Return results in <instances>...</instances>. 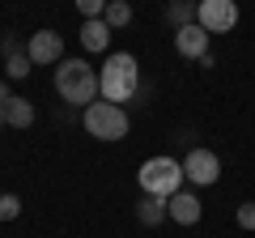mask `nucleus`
Returning a JSON list of instances; mask_svg holds the SVG:
<instances>
[{"mask_svg": "<svg viewBox=\"0 0 255 238\" xmlns=\"http://www.w3.org/2000/svg\"><path fill=\"white\" fill-rule=\"evenodd\" d=\"M55 94L73 107H90V102L102 98V81H98V68H90L85 60H60L55 68Z\"/></svg>", "mask_w": 255, "mask_h": 238, "instance_id": "1", "label": "nucleus"}, {"mask_svg": "<svg viewBox=\"0 0 255 238\" xmlns=\"http://www.w3.org/2000/svg\"><path fill=\"white\" fill-rule=\"evenodd\" d=\"M102 81V98L107 102H132L140 94V64H136V55H128V51H111L107 55V64H102L98 73Z\"/></svg>", "mask_w": 255, "mask_h": 238, "instance_id": "2", "label": "nucleus"}, {"mask_svg": "<svg viewBox=\"0 0 255 238\" xmlns=\"http://www.w3.org/2000/svg\"><path fill=\"white\" fill-rule=\"evenodd\" d=\"M187 179L183 174V166L174 162V157H149V162H140L136 170V183L145 196H162V200H170L174 192H179V183Z\"/></svg>", "mask_w": 255, "mask_h": 238, "instance_id": "3", "label": "nucleus"}, {"mask_svg": "<svg viewBox=\"0 0 255 238\" xmlns=\"http://www.w3.org/2000/svg\"><path fill=\"white\" fill-rule=\"evenodd\" d=\"M81 123H85V132H90L94 140H124L128 136V111L124 107H115V102H90L85 107V115H81Z\"/></svg>", "mask_w": 255, "mask_h": 238, "instance_id": "4", "label": "nucleus"}, {"mask_svg": "<svg viewBox=\"0 0 255 238\" xmlns=\"http://www.w3.org/2000/svg\"><path fill=\"white\" fill-rule=\"evenodd\" d=\"M196 21H200L209 34H226L238 26V4L234 0H200L196 4Z\"/></svg>", "mask_w": 255, "mask_h": 238, "instance_id": "5", "label": "nucleus"}, {"mask_svg": "<svg viewBox=\"0 0 255 238\" xmlns=\"http://www.w3.org/2000/svg\"><path fill=\"white\" fill-rule=\"evenodd\" d=\"M183 174H187V183H196V187H213L221 179V157L213 153V149H191V153L183 157Z\"/></svg>", "mask_w": 255, "mask_h": 238, "instance_id": "6", "label": "nucleus"}, {"mask_svg": "<svg viewBox=\"0 0 255 238\" xmlns=\"http://www.w3.org/2000/svg\"><path fill=\"white\" fill-rule=\"evenodd\" d=\"M209 43H213V34L200 26V21L174 30V51H179L183 60H200V55H209Z\"/></svg>", "mask_w": 255, "mask_h": 238, "instance_id": "7", "label": "nucleus"}, {"mask_svg": "<svg viewBox=\"0 0 255 238\" xmlns=\"http://www.w3.org/2000/svg\"><path fill=\"white\" fill-rule=\"evenodd\" d=\"M26 55L34 60V64H60L64 60V38L55 34V30H38V34H30Z\"/></svg>", "mask_w": 255, "mask_h": 238, "instance_id": "8", "label": "nucleus"}, {"mask_svg": "<svg viewBox=\"0 0 255 238\" xmlns=\"http://www.w3.org/2000/svg\"><path fill=\"white\" fill-rule=\"evenodd\" d=\"M166 209H170V221H179V226H196L204 213L200 196H191V192H174L170 200H166Z\"/></svg>", "mask_w": 255, "mask_h": 238, "instance_id": "9", "label": "nucleus"}, {"mask_svg": "<svg viewBox=\"0 0 255 238\" xmlns=\"http://www.w3.org/2000/svg\"><path fill=\"white\" fill-rule=\"evenodd\" d=\"M81 47H85V51H107V47H111V26L102 17L81 21Z\"/></svg>", "mask_w": 255, "mask_h": 238, "instance_id": "10", "label": "nucleus"}, {"mask_svg": "<svg viewBox=\"0 0 255 238\" xmlns=\"http://www.w3.org/2000/svg\"><path fill=\"white\" fill-rule=\"evenodd\" d=\"M0 111H4V123H9V128H30V123H34V102L30 98H9Z\"/></svg>", "mask_w": 255, "mask_h": 238, "instance_id": "11", "label": "nucleus"}, {"mask_svg": "<svg viewBox=\"0 0 255 238\" xmlns=\"http://www.w3.org/2000/svg\"><path fill=\"white\" fill-rule=\"evenodd\" d=\"M136 217L145 221V226H162L166 217H170V209H166L162 196H145L140 192V204H136Z\"/></svg>", "mask_w": 255, "mask_h": 238, "instance_id": "12", "label": "nucleus"}, {"mask_svg": "<svg viewBox=\"0 0 255 238\" xmlns=\"http://www.w3.org/2000/svg\"><path fill=\"white\" fill-rule=\"evenodd\" d=\"M166 21H170V26H191V21H196V4H191V0H170V4H166Z\"/></svg>", "mask_w": 255, "mask_h": 238, "instance_id": "13", "label": "nucleus"}, {"mask_svg": "<svg viewBox=\"0 0 255 238\" xmlns=\"http://www.w3.org/2000/svg\"><path fill=\"white\" fill-rule=\"evenodd\" d=\"M102 21H107L111 30H124L128 21H132V4H128V0H111L107 13H102Z\"/></svg>", "mask_w": 255, "mask_h": 238, "instance_id": "14", "label": "nucleus"}, {"mask_svg": "<svg viewBox=\"0 0 255 238\" xmlns=\"http://www.w3.org/2000/svg\"><path fill=\"white\" fill-rule=\"evenodd\" d=\"M30 68H34V60H30L26 51H17V55H9V81H21V77H30Z\"/></svg>", "mask_w": 255, "mask_h": 238, "instance_id": "15", "label": "nucleus"}, {"mask_svg": "<svg viewBox=\"0 0 255 238\" xmlns=\"http://www.w3.org/2000/svg\"><path fill=\"white\" fill-rule=\"evenodd\" d=\"M107 4H111V0H77V13L90 21V17H102V13H107Z\"/></svg>", "mask_w": 255, "mask_h": 238, "instance_id": "16", "label": "nucleus"}, {"mask_svg": "<svg viewBox=\"0 0 255 238\" xmlns=\"http://www.w3.org/2000/svg\"><path fill=\"white\" fill-rule=\"evenodd\" d=\"M17 213H21V200L13 192H4V196H0V221H13Z\"/></svg>", "mask_w": 255, "mask_h": 238, "instance_id": "17", "label": "nucleus"}, {"mask_svg": "<svg viewBox=\"0 0 255 238\" xmlns=\"http://www.w3.org/2000/svg\"><path fill=\"white\" fill-rule=\"evenodd\" d=\"M234 221L243 230H255V200H247V204H238V213H234Z\"/></svg>", "mask_w": 255, "mask_h": 238, "instance_id": "18", "label": "nucleus"}, {"mask_svg": "<svg viewBox=\"0 0 255 238\" xmlns=\"http://www.w3.org/2000/svg\"><path fill=\"white\" fill-rule=\"evenodd\" d=\"M9 98H13V94H9V81H0V107H4Z\"/></svg>", "mask_w": 255, "mask_h": 238, "instance_id": "19", "label": "nucleus"}, {"mask_svg": "<svg viewBox=\"0 0 255 238\" xmlns=\"http://www.w3.org/2000/svg\"><path fill=\"white\" fill-rule=\"evenodd\" d=\"M0 123H4V111H0Z\"/></svg>", "mask_w": 255, "mask_h": 238, "instance_id": "20", "label": "nucleus"}, {"mask_svg": "<svg viewBox=\"0 0 255 238\" xmlns=\"http://www.w3.org/2000/svg\"><path fill=\"white\" fill-rule=\"evenodd\" d=\"M191 4H200V0H191Z\"/></svg>", "mask_w": 255, "mask_h": 238, "instance_id": "21", "label": "nucleus"}]
</instances>
